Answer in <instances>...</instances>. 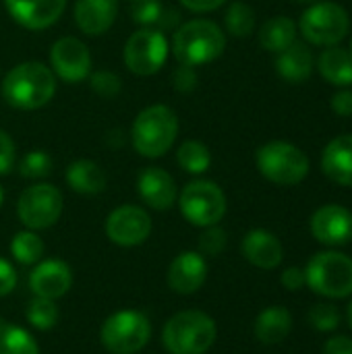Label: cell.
<instances>
[{"label":"cell","mask_w":352,"mask_h":354,"mask_svg":"<svg viewBox=\"0 0 352 354\" xmlns=\"http://www.w3.org/2000/svg\"><path fill=\"white\" fill-rule=\"evenodd\" d=\"M226 31L232 37H249L255 29V10L247 2H232L224 15Z\"/></svg>","instance_id":"cell-30"},{"label":"cell","mask_w":352,"mask_h":354,"mask_svg":"<svg viewBox=\"0 0 352 354\" xmlns=\"http://www.w3.org/2000/svg\"><path fill=\"white\" fill-rule=\"evenodd\" d=\"M297 41V23L290 17H272L259 29V44L268 52H282Z\"/></svg>","instance_id":"cell-26"},{"label":"cell","mask_w":352,"mask_h":354,"mask_svg":"<svg viewBox=\"0 0 352 354\" xmlns=\"http://www.w3.org/2000/svg\"><path fill=\"white\" fill-rule=\"evenodd\" d=\"M307 286L326 299H346L352 295V259L338 251H322L305 268Z\"/></svg>","instance_id":"cell-6"},{"label":"cell","mask_w":352,"mask_h":354,"mask_svg":"<svg viewBox=\"0 0 352 354\" xmlns=\"http://www.w3.org/2000/svg\"><path fill=\"white\" fill-rule=\"evenodd\" d=\"M180 6H185L191 12H212L224 6L228 0H178Z\"/></svg>","instance_id":"cell-43"},{"label":"cell","mask_w":352,"mask_h":354,"mask_svg":"<svg viewBox=\"0 0 352 354\" xmlns=\"http://www.w3.org/2000/svg\"><path fill=\"white\" fill-rule=\"evenodd\" d=\"M324 354H352V340L349 336H334L326 342Z\"/></svg>","instance_id":"cell-44"},{"label":"cell","mask_w":352,"mask_h":354,"mask_svg":"<svg viewBox=\"0 0 352 354\" xmlns=\"http://www.w3.org/2000/svg\"><path fill=\"white\" fill-rule=\"evenodd\" d=\"M124 64L131 73L139 77L156 75L168 58V41L166 35L156 27H141L124 44L122 52Z\"/></svg>","instance_id":"cell-11"},{"label":"cell","mask_w":352,"mask_h":354,"mask_svg":"<svg viewBox=\"0 0 352 354\" xmlns=\"http://www.w3.org/2000/svg\"><path fill=\"white\" fill-rule=\"evenodd\" d=\"M0 93L17 110H39L54 97L56 77L44 62H21L4 75Z\"/></svg>","instance_id":"cell-1"},{"label":"cell","mask_w":352,"mask_h":354,"mask_svg":"<svg viewBox=\"0 0 352 354\" xmlns=\"http://www.w3.org/2000/svg\"><path fill=\"white\" fill-rule=\"evenodd\" d=\"M293 330V315L286 307H268L255 319V338L261 344H280Z\"/></svg>","instance_id":"cell-23"},{"label":"cell","mask_w":352,"mask_h":354,"mask_svg":"<svg viewBox=\"0 0 352 354\" xmlns=\"http://www.w3.org/2000/svg\"><path fill=\"white\" fill-rule=\"evenodd\" d=\"M73 286V270L62 259L37 261L29 274V290L35 297L56 301L64 297Z\"/></svg>","instance_id":"cell-16"},{"label":"cell","mask_w":352,"mask_h":354,"mask_svg":"<svg viewBox=\"0 0 352 354\" xmlns=\"http://www.w3.org/2000/svg\"><path fill=\"white\" fill-rule=\"evenodd\" d=\"M2 199H4V191H2V187H0V203H2Z\"/></svg>","instance_id":"cell-47"},{"label":"cell","mask_w":352,"mask_h":354,"mask_svg":"<svg viewBox=\"0 0 352 354\" xmlns=\"http://www.w3.org/2000/svg\"><path fill=\"white\" fill-rule=\"evenodd\" d=\"M89 85L91 89L100 95V97H106V100H112L120 93L122 89V81L116 73L112 71H95L91 73L89 77Z\"/></svg>","instance_id":"cell-35"},{"label":"cell","mask_w":352,"mask_h":354,"mask_svg":"<svg viewBox=\"0 0 352 354\" xmlns=\"http://www.w3.org/2000/svg\"><path fill=\"white\" fill-rule=\"evenodd\" d=\"M317 71L328 83L349 87L352 85V54L340 46H328L317 58Z\"/></svg>","instance_id":"cell-25"},{"label":"cell","mask_w":352,"mask_h":354,"mask_svg":"<svg viewBox=\"0 0 352 354\" xmlns=\"http://www.w3.org/2000/svg\"><path fill=\"white\" fill-rule=\"evenodd\" d=\"M322 170L332 183L352 187V135H340L326 145Z\"/></svg>","instance_id":"cell-21"},{"label":"cell","mask_w":352,"mask_h":354,"mask_svg":"<svg viewBox=\"0 0 352 354\" xmlns=\"http://www.w3.org/2000/svg\"><path fill=\"white\" fill-rule=\"evenodd\" d=\"M176 162L180 170L189 174H203L212 166V153L205 143L197 139H187L176 149Z\"/></svg>","instance_id":"cell-28"},{"label":"cell","mask_w":352,"mask_h":354,"mask_svg":"<svg viewBox=\"0 0 352 354\" xmlns=\"http://www.w3.org/2000/svg\"><path fill=\"white\" fill-rule=\"evenodd\" d=\"M207 280V261L199 251L178 253L166 274L168 286L176 295H195Z\"/></svg>","instance_id":"cell-17"},{"label":"cell","mask_w":352,"mask_h":354,"mask_svg":"<svg viewBox=\"0 0 352 354\" xmlns=\"http://www.w3.org/2000/svg\"><path fill=\"white\" fill-rule=\"evenodd\" d=\"M183 218L199 228L220 224L226 214V195L212 180H191L176 197Z\"/></svg>","instance_id":"cell-8"},{"label":"cell","mask_w":352,"mask_h":354,"mask_svg":"<svg viewBox=\"0 0 352 354\" xmlns=\"http://www.w3.org/2000/svg\"><path fill=\"white\" fill-rule=\"evenodd\" d=\"M25 317L31 328H35L39 332H48V330L56 328V324H58V307L50 299L35 297L33 301H29Z\"/></svg>","instance_id":"cell-31"},{"label":"cell","mask_w":352,"mask_h":354,"mask_svg":"<svg viewBox=\"0 0 352 354\" xmlns=\"http://www.w3.org/2000/svg\"><path fill=\"white\" fill-rule=\"evenodd\" d=\"M351 54H352V41H351Z\"/></svg>","instance_id":"cell-49"},{"label":"cell","mask_w":352,"mask_h":354,"mask_svg":"<svg viewBox=\"0 0 352 354\" xmlns=\"http://www.w3.org/2000/svg\"><path fill=\"white\" fill-rule=\"evenodd\" d=\"M295 2H299V4H315L319 0H295Z\"/></svg>","instance_id":"cell-45"},{"label":"cell","mask_w":352,"mask_h":354,"mask_svg":"<svg viewBox=\"0 0 352 354\" xmlns=\"http://www.w3.org/2000/svg\"><path fill=\"white\" fill-rule=\"evenodd\" d=\"M307 317H309V324L317 332H334L340 326V311L336 309V305H330V303L315 305Z\"/></svg>","instance_id":"cell-34"},{"label":"cell","mask_w":352,"mask_h":354,"mask_svg":"<svg viewBox=\"0 0 352 354\" xmlns=\"http://www.w3.org/2000/svg\"><path fill=\"white\" fill-rule=\"evenodd\" d=\"M106 234L110 243L131 249L143 245L151 234V218L143 207L120 205L106 218Z\"/></svg>","instance_id":"cell-13"},{"label":"cell","mask_w":352,"mask_h":354,"mask_svg":"<svg viewBox=\"0 0 352 354\" xmlns=\"http://www.w3.org/2000/svg\"><path fill=\"white\" fill-rule=\"evenodd\" d=\"M137 193L143 199V203L156 212L170 209L178 197V189H176L172 174H168L164 168H158V166H147L139 172Z\"/></svg>","instance_id":"cell-18"},{"label":"cell","mask_w":352,"mask_h":354,"mask_svg":"<svg viewBox=\"0 0 352 354\" xmlns=\"http://www.w3.org/2000/svg\"><path fill=\"white\" fill-rule=\"evenodd\" d=\"M127 2H137V0H127Z\"/></svg>","instance_id":"cell-48"},{"label":"cell","mask_w":352,"mask_h":354,"mask_svg":"<svg viewBox=\"0 0 352 354\" xmlns=\"http://www.w3.org/2000/svg\"><path fill=\"white\" fill-rule=\"evenodd\" d=\"M226 48V35L218 23L210 19H191L180 23L172 33V52L178 64L203 66L222 56Z\"/></svg>","instance_id":"cell-2"},{"label":"cell","mask_w":352,"mask_h":354,"mask_svg":"<svg viewBox=\"0 0 352 354\" xmlns=\"http://www.w3.org/2000/svg\"><path fill=\"white\" fill-rule=\"evenodd\" d=\"M17 168H19V174L23 178H27V180H41V178L50 176V172L54 170V162H52V158L46 151L33 149V151H27L19 160Z\"/></svg>","instance_id":"cell-32"},{"label":"cell","mask_w":352,"mask_h":354,"mask_svg":"<svg viewBox=\"0 0 352 354\" xmlns=\"http://www.w3.org/2000/svg\"><path fill=\"white\" fill-rule=\"evenodd\" d=\"M349 324H351V330H352V303H351V307H349Z\"/></svg>","instance_id":"cell-46"},{"label":"cell","mask_w":352,"mask_h":354,"mask_svg":"<svg viewBox=\"0 0 352 354\" xmlns=\"http://www.w3.org/2000/svg\"><path fill=\"white\" fill-rule=\"evenodd\" d=\"M282 286L286 290H290V292H297L303 286H307L305 270H301V268H288V270H284V274H282Z\"/></svg>","instance_id":"cell-41"},{"label":"cell","mask_w":352,"mask_h":354,"mask_svg":"<svg viewBox=\"0 0 352 354\" xmlns=\"http://www.w3.org/2000/svg\"><path fill=\"white\" fill-rule=\"evenodd\" d=\"M172 85L178 93H191L197 87V71L193 66L178 64L172 73Z\"/></svg>","instance_id":"cell-38"},{"label":"cell","mask_w":352,"mask_h":354,"mask_svg":"<svg viewBox=\"0 0 352 354\" xmlns=\"http://www.w3.org/2000/svg\"><path fill=\"white\" fill-rule=\"evenodd\" d=\"M226 245H228V234L218 224L203 228V232L199 234V243H197L199 253L203 257H216V255H220L226 249Z\"/></svg>","instance_id":"cell-33"},{"label":"cell","mask_w":352,"mask_h":354,"mask_svg":"<svg viewBox=\"0 0 352 354\" xmlns=\"http://www.w3.org/2000/svg\"><path fill=\"white\" fill-rule=\"evenodd\" d=\"M4 8L21 27L41 31L62 17L66 0H4Z\"/></svg>","instance_id":"cell-15"},{"label":"cell","mask_w":352,"mask_h":354,"mask_svg":"<svg viewBox=\"0 0 352 354\" xmlns=\"http://www.w3.org/2000/svg\"><path fill=\"white\" fill-rule=\"evenodd\" d=\"M178 137V116L166 104L143 108L131 127V143L143 158H162Z\"/></svg>","instance_id":"cell-3"},{"label":"cell","mask_w":352,"mask_h":354,"mask_svg":"<svg viewBox=\"0 0 352 354\" xmlns=\"http://www.w3.org/2000/svg\"><path fill=\"white\" fill-rule=\"evenodd\" d=\"M10 253L21 266H35L44 257V241L35 230H21L10 241Z\"/></svg>","instance_id":"cell-29"},{"label":"cell","mask_w":352,"mask_h":354,"mask_svg":"<svg viewBox=\"0 0 352 354\" xmlns=\"http://www.w3.org/2000/svg\"><path fill=\"white\" fill-rule=\"evenodd\" d=\"M164 10L162 0H137L131 2V19L141 27H156L160 15Z\"/></svg>","instance_id":"cell-36"},{"label":"cell","mask_w":352,"mask_h":354,"mask_svg":"<svg viewBox=\"0 0 352 354\" xmlns=\"http://www.w3.org/2000/svg\"><path fill=\"white\" fill-rule=\"evenodd\" d=\"M17 286V272L15 268L0 257V299L2 297H8Z\"/></svg>","instance_id":"cell-40"},{"label":"cell","mask_w":352,"mask_h":354,"mask_svg":"<svg viewBox=\"0 0 352 354\" xmlns=\"http://www.w3.org/2000/svg\"><path fill=\"white\" fill-rule=\"evenodd\" d=\"M62 193L48 183H35L27 187L17 201V216L27 230H46L54 226L62 216Z\"/></svg>","instance_id":"cell-10"},{"label":"cell","mask_w":352,"mask_h":354,"mask_svg":"<svg viewBox=\"0 0 352 354\" xmlns=\"http://www.w3.org/2000/svg\"><path fill=\"white\" fill-rule=\"evenodd\" d=\"M257 170L263 178L280 187H295L309 174V158L288 141H270L255 153Z\"/></svg>","instance_id":"cell-5"},{"label":"cell","mask_w":352,"mask_h":354,"mask_svg":"<svg viewBox=\"0 0 352 354\" xmlns=\"http://www.w3.org/2000/svg\"><path fill=\"white\" fill-rule=\"evenodd\" d=\"M50 68L64 83H81L91 75V52L79 37H58L50 48Z\"/></svg>","instance_id":"cell-12"},{"label":"cell","mask_w":352,"mask_h":354,"mask_svg":"<svg viewBox=\"0 0 352 354\" xmlns=\"http://www.w3.org/2000/svg\"><path fill=\"white\" fill-rule=\"evenodd\" d=\"M66 185L79 195H100L106 189V174L93 160H75L64 172Z\"/></svg>","instance_id":"cell-24"},{"label":"cell","mask_w":352,"mask_h":354,"mask_svg":"<svg viewBox=\"0 0 352 354\" xmlns=\"http://www.w3.org/2000/svg\"><path fill=\"white\" fill-rule=\"evenodd\" d=\"M313 54L303 41H293L276 56V71L288 83H303L313 73Z\"/></svg>","instance_id":"cell-22"},{"label":"cell","mask_w":352,"mask_h":354,"mask_svg":"<svg viewBox=\"0 0 352 354\" xmlns=\"http://www.w3.org/2000/svg\"><path fill=\"white\" fill-rule=\"evenodd\" d=\"M332 110L338 116H352V89H342L332 97Z\"/></svg>","instance_id":"cell-42"},{"label":"cell","mask_w":352,"mask_h":354,"mask_svg":"<svg viewBox=\"0 0 352 354\" xmlns=\"http://www.w3.org/2000/svg\"><path fill=\"white\" fill-rule=\"evenodd\" d=\"M183 23V17H180V10L174 8V6H164L158 23H156V29H160L162 33L164 31H176Z\"/></svg>","instance_id":"cell-39"},{"label":"cell","mask_w":352,"mask_h":354,"mask_svg":"<svg viewBox=\"0 0 352 354\" xmlns=\"http://www.w3.org/2000/svg\"><path fill=\"white\" fill-rule=\"evenodd\" d=\"M216 338V322L197 309L172 315L162 330V346L170 354H205Z\"/></svg>","instance_id":"cell-4"},{"label":"cell","mask_w":352,"mask_h":354,"mask_svg":"<svg viewBox=\"0 0 352 354\" xmlns=\"http://www.w3.org/2000/svg\"><path fill=\"white\" fill-rule=\"evenodd\" d=\"M311 234L326 247H342L352 241V212L338 205H322L311 216Z\"/></svg>","instance_id":"cell-14"},{"label":"cell","mask_w":352,"mask_h":354,"mask_svg":"<svg viewBox=\"0 0 352 354\" xmlns=\"http://www.w3.org/2000/svg\"><path fill=\"white\" fill-rule=\"evenodd\" d=\"M17 166V147L6 131H0V176H6Z\"/></svg>","instance_id":"cell-37"},{"label":"cell","mask_w":352,"mask_h":354,"mask_svg":"<svg viewBox=\"0 0 352 354\" xmlns=\"http://www.w3.org/2000/svg\"><path fill=\"white\" fill-rule=\"evenodd\" d=\"M118 15V0H75L73 17L77 27L85 35H102L106 33Z\"/></svg>","instance_id":"cell-20"},{"label":"cell","mask_w":352,"mask_h":354,"mask_svg":"<svg viewBox=\"0 0 352 354\" xmlns=\"http://www.w3.org/2000/svg\"><path fill=\"white\" fill-rule=\"evenodd\" d=\"M0 354H39L33 336L0 317Z\"/></svg>","instance_id":"cell-27"},{"label":"cell","mask_w":352,"mask_h":354,"mask_svg":"<svg viewBox=\"0 0 352 354\" xmlns=\"http://www.w3.org/2000/svg\"><path fill=\"white\" fill-rule=\"evenodd\" d=\"M151 324L141 311L122 309L112 313L100 330V342L110 354H135L147 346Z\"/></svg>","instance_id":"cell-7"},{"label":"cell","mask_w":352,"mask_h":354,"mask_svg":"<svg viewBox=\"0 0 352 354\" xmlns=\"http://www.w3.org/2000/svg\"><path fill=\"white\" fill-rule=\"evenodd\" d=\"M241 251L243 257L259 270H274L282 263L284 257V249L278 236L263 228L249 230L243 239Z\"/></svg>","instance_id":"cell-19"},{"label":"cell","mask_w":352,"mask_h":354,"mask_svg":"<svg viewBox=\"0 0 352 354\" xmlns=\"http://www.w3.org/2000/svg\"><path fill=\"white\" fill-rule=\"evenodd\" d=\"M299 29L313 46H338L351 29V17L336 2H315L301 15Z\"/></svg>","instance_id":"cell-9"}]
</instances>
